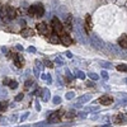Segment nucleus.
Returning <instances> with one entry per match:
<instances>
[{"label":"nucleus","mask_w":127,"mask_h":127,"mask_svg":"<svg viewBox=\"0 0 127 127\" xmlns=\"http://www.w3.org/2000/svg\"><path fill=\"white\" fill-rule=\"evenodd\" d=\"M45 14V8L41 3L38 4H33L28 8V15L33 17V18H41L42 15Z\"/></svg>","instance_id":"f257e3e1"},{"label":"nucleus","mask_w":127,"mask_h":127,"mask_svg":"<svg viewBox=\"0 0 127 127\" xmlns=\"http://www.w3.org/2000/svg\"><path fill=\"white\" fill-rule=\"evenodd\" d=\"M51 27H52V31H54V33H56L57 36L62 34L64 32H67V31L65 29V27H64V24L60 22V19L56 18V17L52 18V20H51Z\"/></svg>","instance_id":"f03ea898"},{"label":"nucleus","mask_w":127,"mask_h":127,"mask_svg":"<svg viewBox=\"0 0 127 127\" xmlns=\"http://www.w3.org/2000/svg\"><path fill=\"white\" fill-rule=\"evenodd\" d=\"M36 28H37V31H38V33H39V34L45 36V37H47V38H48L52 33H54V31H52V27H48L45 22L38 23V24L36 26Z\"/></svg>","instance_id":"7ed1b4c3"},{"label":"nucleus","mask_w":127,"mask_h":127,"mask_svg":"<svg viewBox=\"0 0 127 127\" xmlns=\"http://www.w3.org/2000/svg\"><path fill=\"white\" fill-rule=\"evenodd\" d=\"M9 56L14 60V64H15L18 67H23V65H24V60H23V57L20 56V55H18L17 52L10 51V52H9Z\"/></svg>","instance_id":"20e7f679"},{"label":"nucleus","mask_w":127,"mask_h":127,"mask_svg":"<svg viewBox=\"0 0 127 127\" xmlns=\"http://www.w3.org/2000/svg\"><path fill=\"white\" fill-rule=\"evenodd\" d=\"M59 37H60V42H61L64 46H66V47H67V46H70V45L72 43V39L70 38V36H69L67 32H64V33L60 34Z\"/></svg>","instance_id":"39448f33"},{"label":"nucleus","mask_w":127,"mask_h":127,"mask_svg":"<svg viewBox=\"0 0 127 127\" xmlns=\"http://www.w3.org/2000/svg\"><path fill=\"white\" fill-rule=\"evenodd\" d=\"M18 14V10L13 6H6V18L8 19H15Z\"/></svg>","instance_id":"423d86ee"},{"label":"nucleus","mask_w":127,"mask_h":127,"mask_svg":"<svg viewBox=\"0 0 127 127\" xmlns=\"http://www.w3.org/2000/svg\"><path fill=\"white\" fill-rule=\"evenodd\" d=\"M61 116H62V112H54V113H51V116L48 117V122L51 123H56L61 120Z\"/></svg>","instance_id":"0eeeda50"},{"label":"nucleus","mask_w":127,"mask_h":127,"mask_svg":"<svg viewBox=\"0 0 127 127\" xmlns=\"http://www.w3.org/2000/svg\"><path fill=\"white\" fill-rule=\"evenodd\" d=\"M99 103L103 104V105H109V104L113 103V98L109 97V95H102L99 98Z\"/></svg>","instance_id":"6e6552de"},{"label":"nucleus","mask_w":127,"mask_h":127,"mask_svg":"<svg viewBox=\"0 0 127 127\" xmlns=\"http://www.w3.org/2000/svg\"><path fill=\"white\" fill-rule=\"evenodd\" d=\"M92 27H93V22H92V17L88 14L87 17H85V24H84V29H85V32L87 33H89V31L92 29Z\"/></svg>","instance_id":"1a4fd4ad"},{"label":"nucleus","mask_w":127,"mask_h":127,"mask_svg":"<svg viewBox=\"0 0 127 127\" xmlns=\"http://www.w3.org/2000/svg\"><path fill=\"white\" fill-rule=\"evenodd\" d=\"M20 34L23 37H32V36H34V31L32 28H23L20 31Z\"/></svg>","instance_id":"9d476101"},{"label":"nucleus","mask_w":127,"mask_h":127,"mask_svg":"<svg viewBox=\"0 0 127 127\" xmlns=\"http://www.w3.org/2000/svg\"><path fill=\"white\" fill-rule=\"evenodd\" d=\"M65 29L66 31H71L72 29V17L71 15H67L66 17V20H65Z\"/></svg>","instance_id":"9b49d317"},{"label":"nucleus","mask_w":127,"mask_h":127,"mask_svg":"<svg viewBox=\"0 0 127 127\" xmlns=\"http://www.w3.org/2000/svg\"><path fill=\"white\" fill-rule=\"evenodd\" d=\"M118 45L122 48H127V34H122L118 39Z\"/></svg>","instance_id":"f8f14e48"},{"label":"nucleus","mask_w":127,"mask_h":127,"mask_svg":"<svg viewBox=\"0 0 127 127\" xmlns=\"http://www.w3.org/2000/svg\"><path fill=\"white\" fill-rule=\"evenodd\" d=\"M48 41L51 42V43H59V42H60V37H59L56 33H52V34L48 37Z\"/></svg>","instance_id":"ddd939ff"},{"label":"nucleus","mask_w":127,"mask_h":127,"mask_svg":"<svg viewBox=\"0 0 127 127\" xmlns=\"http://www.w3.org/2000/svg\"><path fill=\"white\" fill-rule=\"evenodd\" d=\"M8 109V102H0V111L4 112Z\"/></svg>","instance_id":"4468645a"},{"label":"nucleus","mask_w":127,"mask_h":127,"mask_svg":"<svg viewBox=\"0 0 127 127\" xmlns=\"http://www.w3.org/2000/svg\"><path fill=\"white\" fill-rule=\"evenodd\" d=\"M117 70H118V71L127 72V65H125V64H121V65H118V66H117Z\"/></svg>","instance_id":"2eb2a0df"},{"label":"nucleus","mask_w":127,"mask_h":127,"mask_svg":"<svg viewBox=\"0 0 127 127\" xmlns=\"http://www.w3.org/2000/svg\"><path fill=\"white\" fill-rule=\"evenodd\" d=\"M17 87H18V83L14 81V80H12V83L9 84V88H10V89H15Z\"/></svg>","instance_id":"dca6fc26"},{"label":"nucleus","mask_w":127,"mask_h":127,"mask_svg":"<svg viewBox=\"0 0 127 127\" xmlns=\"http://www.w3.org/2000/svg\"><path fill=\"white\" fill-rule=\"evenodd\" d=\"M10 83H12V79H9V78H5V79H4V81H3L4 85H9Z\"/></svg>","instance_id":"f3484780"},{"label":"nucleus","mask_w":127,"mask_h":127,"mask_svg":"<svg viewBox=\"0 0 127 127\" xmlns=\"http://www.w3.org/2000/svg\"><path fill=\"white\" fill-rule=\"evenodd\" d=\"M22 98H23V94H19V95H17V97H15V100H20Z\"/></svg>","instance_id":"a211bd4d"},{"label":"nucleus","mask_w":127,"mask_h":127,"mask_svg":"<svg viewBox=\"0 0 127 127\" xmlns=\"http://www.w3.org/2000/svg\"><path fill=\"white\" fill-rule=\"evenodd\" d=\"M90 78H93L94 80H97V79H98V76L95 75V74H90Z\"/></svg>","instance_id":"6ab92c4d"}]
</instances>
